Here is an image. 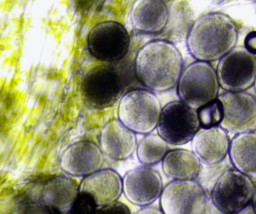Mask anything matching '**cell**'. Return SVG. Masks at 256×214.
Masks as SVG:
<instances>
[{"label": "cell", "mask_w": 256, "mask_h": 214, "mask_svg": "<svg viewBox=\"0 0 256 214\" xmlns=\"http://www.w3.org/2000/svg\"><path fill=\"white\" fill-rule=\"evenodd\" d=\"M182 70V54L167 40L148 42L139 49L134 59L138 79L152 91L166 92L174 88Z\"/></svg>", "instance_id": "obj_1"}, {"label": "cell", "mask_w": 256, "mask_h": 214, "mask_svg": "<svg viewBox=\"0 0 256 214\" xmlns=\"http://www.w3.org/2000/svg\"><path fill=\"white\" fill-rule=\"evenodd\" d=\"M238 28L226 13L212 12L202 15L191 24L187 33V49L197 61L221 59L236 46Z\"/></svg>", "instance_id": "obj_2"}, {"label": "cell", "mask_w": 256, "mask_h": 214, "mask_svg": "<svg viewBox=\"0 0 256 214\" xmlns=\"http://www.w3.org/2000/svg\"><path fill=\"white\" fill-rule=\"evenodd\" d=\"M162 108L154 91L132 90L120 99L118 119L134 133L149 134L157 128Z\"/></svg>", "instance_id": "obj_3"}, {"label": "cell", "mask_w": 256, "mask_h": 214, "mask_svg": "<svg viewBox=\"0 0 256 214\" xmlns=\"http://www.w3.org/2000/svg\"><path fill=\"white\" fill-rule=\"evenodd\" d=\"M220 85L210 62L193 61L185 67L176 85L180 100L198 109L218 98Z\"/></svg>", "instance_id": "obj_4"}, {"label": "cell", "mask_w": 256, "mask_h": 214, "mask_svg": "<svg viewBox=\"0 0 256 214\" xmlns=\"http://www.w3.org/2000/svg\"><path fill=\"white\" fill-rule=\"evenodd\" d=\"M200 127L197 109L174 100L162 108L156 129L169 145L180 146L191 142Z\"/></svg>", "instance_id": "obj_5"}, {"label": "cell", "mask_w": 256, "mask_h": 214, "mask_svg": "<svg viewBox=\"0 0 256 214\" xmlns=\"http://www.w3.org/2000/svg\"><path fill=\"white\" fill-rule=\"evenodd\" d=\"M254 184L234 168L224 172L211 193L214 208L222 214H234L251 204Z\"/></svg>", "instance_id": "obj_6"}, {"label": "cell", "mask_w": 256, "mask_h": 214, "mask_svg": "<svg viewBox=\"0 0 256 214\" xmlns=\"http://www.w3.org/2000/svg\"><path fill=\"white\" fill-rule=\"evenodd\" d=\"M216 73L220 87L224 91H246L256 80V55L244 46H236L218 60Z\"/></svg>", "instance_id": "obj_7"}, {"label": "cell", "mask_w": 256, "mask_h": 214, "mask_svg": "<svg viewBox=\"0 0 256 214\" xmlns=\"http://www.w3.org/2000/svg\"><path fill=\"white\" fill-rule=\"evenodd\" d=\"M160 199L164 214H205L208 196L196 180H174L163 189Z\"/></svg>", "instance_id": "obj_8"}, {"label": "cell", "mask_w": 256, "mask_h": 214, "mask_svg": "<svg viewBox=\"0 0 256 214\" xmlns=\"http://www.w3.org/2000/svg\"><path fill=\"white\" fill-rule=\"evenodd\" d=\"M125 88L124 80L113 67L98 66L90 70L82 83L84 97L90 106L104 109L120 99Z\"/></svg>", "instance_id": "obj_9"}, {"label": "cell", "mask_w": 256, "mask_h": 214, "mask_svg": "<svg viewBox=\"0 0 256 214\" xmlns=\"http://www.w3.org/2000/svg\"><path fill=\"white\" fill-rule=\"evenodd\" d=\"M130 36L126 28L115 21L100 22L90 31L88 45L90 53L106 62L122 60L130 50Z\"/></svg>", "instance_id": "obj_10"}, {"label": "cell", "mask_w": 256, "mask_h": 214, "mask_svg": "<svg viewBox=\"0 0 256 214\" xmlns=\"http://www.w3.org/2000/svg\"><path fill=\"white\" fill-rule=\"evenodd\" d=\"M218 100L223 106L220 126L228 133L256 131V97L247 91H226Z\"/></svg>", "instance_id": "obj_11"}, {"label": "cell", "mask_w": 256, "mask_h": 214, "mask_svg": "<svg viewBox=\"0 0 256 214\" xmlns=\"http://www.w3.org/2000/svg\"><path fill=\"white\" fill-rule=\"evenodd\" d=\"M122 181L126 198L138 206L150 205L160 198L164 189L161 175L150 168L132 169L126 174Z\"/></svg>", "instance_id": "obj_12"}, {"label": "cell", "mask_w": 256, "mask_h": 214, "mask_svg": "<svg viewBox=\"0 0 256 214\" xmlns=\"http://www.w3.org/2000/svg\"><path fill=\"white\" fill-rule=\"evenodd\" d=\"M104 153L94 142L80 141L68 146L61 156L60 167L67 175L86 177L101 170Z\"/></svg>", "instance_id": "obj_13"}, {"label": "cell", "mask_w": 256, "mask_h": 214, "mask_svg": "<svg viewBox=\"0 0 256 214\" xmlns=\"http://www.w3.org/2000/svg\"><path fill=\"white\" fill-rule=\"evenodd\" d=\"M230 140L221 126L200 127L191 142L192 150L203 165L215 164L227 158Z\"/></svg>", "instance_id": "obj_14"}, {"label": "cell", "mask_w": 256, "mask_h": 214, "mask_svg": "<svg viewBox=\"0 0 256 214\" xmlns=\"http://www.w3.org/2000/svg\"><path fill=\"white\" fill-rule=\"evenodd\" d=\"M80 192L90 195L98 208L106 206L118 202L124 193V181L116 171L101 169L84 178Z\"/></svg>", "instance_id": "obj_15"}, {"label": "cell", "mask_w": 256, "mask_h": 214, "mask_svg": "<svg viewBox=\"0 0 256 214\" xmlns=\"http://www.w3.org/2000/svg\"><path fill=\"white\" fill-rule=\"evenodd\" d=\"M137 145L136 133L119 119L109 121L100 132V147L104 154L113 160L130 158L136 151Z\"/></svg>", "instance_id": "obj_16"}, {"label": "cell", "mask_w": 256, "mask_h": 214, "mask_svg": "<svg viewBox=\"0 0 256 214\" xmlns=\"http://www.w3.org/2000/svg\"><path fill=\"white\" fill-rule=\"evenodd\" d=\"M131 20L137 31L158 34L164 31L168 23V9L164 0H136Z\"/></svg>", "instance_id": "obj_17"}, {"label": "cell", "mask_w": 256, "mask_h": 214, "mask_svg": "<svg viewBox=\"0 0 256 214\" xmlns=\"http://www.w3.org/2000/svg\"><path fill=\"white\" fill-rule=\"evenodd\" d=\"M80 193V185L70 176L60 175L44 185L42 201L46 206L61 214L71 212L74 202Z\"/></svg>", "instance_id": "obj_18"}, {"label": "cell", "mask_w": 256, "mask_h": 214, "mask_svg": "<svg viewBox=\"0 0 256 214\" xmlns=\"http://www.w3.org/2000/svg\"><path fill=\"white\" fill-rule=\"evenodd\" d=\"M229 159L236 170L256 178V133H240L230 140Z\"/></svg>", "instance_id": "obj_19"}, {"label": "cell", "mask_w": 256, "mask_h": 214, "mask_svg": "<svg viewBox=\"0 0 256 214\" xmlns=\"http://www.w3.org/2000/svg\"><path fill=\"white\" fill-rule=\"evenodd\" d=\"M163 172L174 180H196L202 163L192 151L174 149L168 151L162 160Z\"/></svg>", "instance_id": "obj_20"}, {"label": "cell", "mask_w": 256, "mask_h": 214, "mask_svg": "<svg viewBox=\"0 0 256 214\" xmlns=\"http://www.w3.org/2000/svg\"><path fill=\"white\" fill-rule=\"evenodd\" d=\"M168 143L160 135L149 133L139 142L136 148L138 161L150 166L162 162L168 149Z\"/></svg>", "instance_id": "obj_21"}, {"label": "cell", "mask_w": 256, "mask_h": 214, "mask_svg": "<svg viewBox=\"0 0 256 214\" xmlns=\"http://www.w3.org/2000/svg\"><path fill=\"white\" fill-rule=\"evenodd\" d=\"M233 168L230 159L227 160V158L215 164H202V169L196 180L204 190L208 197H210L212 190L222 175Z\"/></svg>", "instance_id": "obj_22"}, {"label": "cell", "mask_w": 256, "mask_h": 214, "mask_svg": "<svg viewBox=\"0 0 256 214\" xmlns=\"http://www.w3.org/2000/svg\"><path fill=\"white\" fill-rule=\"evenodd\" d=\"M202 127L220 126L223 118V106L218 98L197 109Z\"/></svg>", "instance_id": "obj_23"}, {"label": "cell", "mask_w": 256, "mask_h": 214, "mask_svg": "<svg viewBox=\"0 0 256 214\" xmlns=\"http://www.w3.org/2000/svg\"><path fill=\"white\" fill-rule=\"evenodd\" d=\"M97 208L96 203L90 195L80 192L70 213L73 214H94Z\"/></svg>", "instance_id": "obj_24"}, {"label": "cell", "mask_w": 256, "mask_h": 214, "mask_svg": "<svg viewBox=\"0 0 256 214\" xmlns=\"http://www.w3.org/2000/svg\"><path fill=\"white\" fill-rule=\"evenodd\" d=\"M14 214H52L44 203H28L20 205Z\"/></svg>", "instance_id": "obj_25"}, {"label": "cell", "mask_w": 256, "mask_h": 214, "mask_svg": "<svg viewBox=\"0 0 256 214\" xmlns=\"http://www.w3.org/2000/svg\"><path fill=\"white\" fill-rule=\"evenodd\" d=\"M94 214H132V213L125 204L116 202L106 206L98 207Z\"/></svg>", "instance_id": "obj_26"}, {"label": "cell", "mask_w": 256, "mask_h": 214, "mask_svg": "<svg viewBox=\"0 0 256 214\" xmlns=\"http://www.w3.org/2000/svg\"><path fill=\"white\" fill-rule=\"evenodd\" d=\"M244 46L250 52L256 55V31H251L247 34L244 40Z\"/></svg>", "instance_id": "obj_27"}, {"label": "cell", "mask_w": 256, "mask_h": 214, "mask_svg": "<svg viewBox=\"0 0 256 214\" xmlns=\"http://www.w3.org/2000/svg\"><path fill=\"white\" fill-rule=\"evenodd\" d=\"M136 214H164L162 210L152 207H144L140 211H138Z\"/></svg>", "instance_id": "obj_28"}, {"label": "cell", "mask_w": 256, "mask_h": 214, "mask_svg": "<svg viewBox=\"0 0 256 214\" xmlns=\"http://www.w3.org/2000/svg\"><path fill=\"white\" fill-rule=\"evenodd\" d=\"M94 0H76V3H77L78 7L84 9L90 7L92 3H94Z\"/></svg>", "instance_id": "obj_29"}, {"label": "cell", "mask_w": 256, "mask_h": 214, "mask_svg": "<svg viewBox=\"0 0 256 214\" xmlns=\"http://www.w3.org/2000/svg\"><path fill=\"white\" fill-rule=\"evenodd\" d=\"M256 214V213H254L251 204H250V205H247L246 207L242 208L240 211H238V212L235 213V214Z\"/></svg>", "instance_id": "obj_30"}, {"label": "cell", "mask_w": 256, "mask_h": 214, "mask_svg": "<svg viewBox=\"0 0 256 214\" xmlns=\"http://www.w3.org/2000/svg\"><path fill=\"white\" fill-rule=\"evenodd\" d=\"M251 205L256 214V184L254 186V194H253L252 199Z\"/></svg>", "instance_id": "obj_31"}, {"label": "cell", "mask_w": 256, "mask_h": 214, "mask_svg": "<svg viewBox=\"0 0 256 214\" xmlns=\"http://www.w3.org/2000/svg\"><path fill=\"white\" fill-rule=\"evenodd\" d=\"M253 86H254V92H256V80H254V85H253Z\"/></svg>", "instance_id": "obj_32"}, {"label": "cell", "mask_w": 256, "mask_h": 214, "mask_svg": "<svg viewBox=\"0 0 256 214\" xmlns=\"http://www.w3.org/2000/svg\"><path fill=\"white\" fill-rule=\"evenodd\" d=\"M72 214V213H66V214Z\"/></svg>", "instance_id": "obj_33"}]
</instances>
